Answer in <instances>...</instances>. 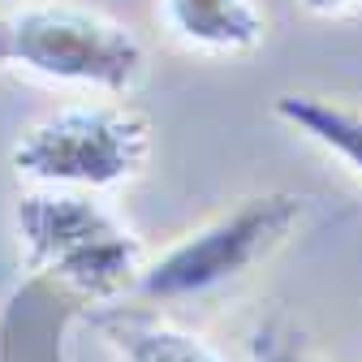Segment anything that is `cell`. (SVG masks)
I'll list each match as a JSON object with an SVG mask.
<instances>
[{
    "mask_svg": "<svg viewBox=\"0 0 362 362\" xmlns=\"http://www.w3.org/2000/svg\"><path fill=\"white\" fill-rule=\"evenodd\" d=\"M18 238L30 267L90 293L112 298L139 285L143 246L125 224L82 190H35L18 199Z\"/></svg>",
    "mask_w": 362,
    "mask_h": 362,
    "instance_id": "6da1fadb",
    "label": "cell"
},
{
    "mask_svg": "<svg viewBox=\"0 0 362 362\" xmlns=\"http://www.w3.org/2000/svg\"><path fill=\"white\" fill-rule=\"evenodd\" d=\"M298 5L315 18H337V13H349L354 5H362V0H298Z\"/></svg>",
    "mask_w": 362,
    "mask_h": 362,
    "instance_id": "9c48e42d",
    "label": "cell"
},
{
    "mask_svg": "<svg viewBox=\"0 0 362 362\" xmlns=\"http://www.w3.org/2000/svg\"><path fill=\"white\" fill-rule=\"evenodd\" d=\"M302 211L306 199L289 190L242 199L233 211L207 220L203 229L186 233L156 263H147L139 272V289L147 298H199L220 285H233L289 242Z\"/></svg>",
    "mask_w": 362,
    "mask_h": 362,
    "instance_id": "3957f363",
    "label": "cell"
},
{
    "mask_svg": "<svg viewBox=\"0 0 362 362\" xmlns=\"http://www.w3.org/2000/svg\"><path fill=\"white\" fill-rule=\"evenodd\" d=\"M151 129L129 108L74 104L13 143V168L48 190H108L147 164Z\"/></svg>",
    "mask_w": 362,
    "mask_h": 362,
    "instance_id": "277c9868",
    "label": "cell"
},
{
    "mask_svg": "<svg viewBox=\"0 0 362 362\" xmlns=\"http://www.w3.org/2000/svg\"><path fill=\"white\" fill-rule=\"evenodd\" d=\"M272 112L289 121L293 129H302L320 147H328L332 156H341L354 173H362V112L358 108L324 100V95H276Z\"/></svg>",
    "mask_w": 362,
    "mask_h": 362,
    "instance_id": "52a82bcc",
    "label": "cell"
},
{
    "mask_svg": "<svg viewBox=\"0 0 362 362\" xmlns=\"http://www.w3.org/2000/svg\"><path fill=\"white\" fill-rule=\"evenodd\" d=\"M250 358L255 362H320L315 349L306 345V337L293 324H285V320H267V324L255 328Z\"/></svg>",
    "mask_w": 362,
    "mask_h": 362,
    "instance_id": "ba28073f",
    "label": "cell"
},
{
    "mask_svg": "<svg viewBox=\"0 0 362 362\" xmlns=\"http://www.w3.org/2000/svg\"><path fill=\"white\" fill-rule=\"evenodd\" d=\"M177 39L203 52H255L267 22L255 0H160Z\"/></svg>",
    "mask_w": 362,
    "mask_h": 362,
    "instance_id": "5b68a950",
    "label": "cell"
},
{
    "mask_svg": "<svg viewBox=\"0 0 362 362\" xmlns=\"http://www.w3.org/2000/svg\"><path fill=\"white\" fill-rule=\"evenodd\" d=\"M143 43L121 22L78 5H30L0 22V65L52 82L129 90L143 74Z\"/></svg>",
    "mask_w": 362,
    "mask_h": 362,
    "instance_id": "7a4b0ae2",
    "label": "cell"
},
{
    "mask_svg": "<svg viewBox=\"0 0 362 362\" xmlns=\"http://www.w3.org/2000/svg\"><path fill=\"white\" fill-rule=\"evenodd\" d=\"M104 332L108 341L121 349L125 362H220V354L168 320L156 315H139V310H112L104 315Z\"/></svg>",
    "mask_w": 362,
    "mask_h": 362,
    "instance_id": "8992f818",
    "label": "cell"
}]
</instances>
